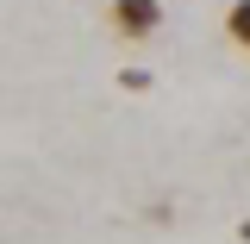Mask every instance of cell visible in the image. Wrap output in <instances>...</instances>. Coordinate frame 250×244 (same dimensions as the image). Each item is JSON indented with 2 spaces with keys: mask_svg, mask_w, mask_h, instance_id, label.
I'll return each instance as SVG.
<instances>
[{
  "mask_svg": "<svg viewBox=\"0 0 250 244\" xmlns=\"http://www.w3.org/2000/svg\"><path fill=\"white\" fill-rule=\"evenodd\" d=\"M106 25L125 44H144V38L163 31V0H106Z\"/></svg>",
  "mask_w": 250,
  "mask_h": 244,
  "instance_id": "obj_1",
  "label": "cell"
},
{
  "mask_svg": "<svg viewBox=\"0 0 250 244\" xmlns=\"http://www.w3.org/2000/svg\"><path fill=\"white\" fill-rule=\"evenodd\" d=\"M225 38L250 57V0H231V6H225Z\"/></svg>",
  "mask_w": 250,
  "mask_h": 244,
  "instance_id": "obj_2",
  "label": "cell"
},
{
  "mask_svg": "<svg viewBox=\"0 0 250 244\" xmlns=\"http://www.w3.org/2000/svg\"><path fill=\"white\" fill-rule=\"evenodd\" d=\"M119 88H131V94H144V88H150V69H119Z\"/></svg>",
  "mask_w": 250,
  "mask_h": 244,
  "instance_id": "obj_3",
  "label": "cell"
},
{
  "mask_svg": "<svg viewBox=\"0 0 250 244\" xmlns=\"http://www.w3.org/2000/svg\"><path fill=\"white\" fill-rule=\"evenodd\" d=\"M238 232H244V238H250V219H244V225H238Z\"/></svg>",
  "mask_w": 250,
  "mask_h": 244,
  "instance_id": "obj_4",
  "label": "cell"
}]
</instances>
